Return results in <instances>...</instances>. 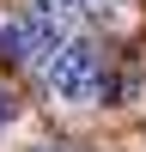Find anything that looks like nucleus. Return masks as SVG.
Wrapping results in <instances>:
<instances>
[{
	"instance_id": "obj_1",
	"label": "nucleus",
	"mask_w": 146,
	"mask_h": 152,
	"mask_svg": "<svg viewBox=\"0 0 146 152\" xmlns=\"http://www.w3.org/2000/svg\"><path fill=\"white\" fill-rule=\"evenodd\" d=\"M43 85H49V97L67 104V110L97 104V97H104V55H97L91 43H67L61 55L43 61Z\"/></svg>"
},
{
	"instance_id": "obj_2",
	"label": "nucleus",
	"mask_w": 146,
	"mask_h": 152,
	"mask_svg": "<svg viewBox=\"0 0 146 152\" xmlns=\"http://www.w3.org/2000/svg\"><path fill=\"white\" fill-rule=\"evenodd\" d=\"M67 24H73V12H61L55 0H24V18H18V31H24V49H31V61L61 55V49L73 43V37H67Z\"/></svg>"
},
{
	"instance_id": "obj_3",
	"label": "nucleus",
	"mask_w": 146,
	"mask_h": 152,
	"mask_svg": "<svg viewBox=\"0 0 146 152\" xmlns=\"http://www.w3.org/2000/svg\"><path fill=\"white\" fill-rule=\"evenodd\" d=\"M79 12L97 18V24H122L128 18V0H79Z\"/></svg>"
},
{
	"instance_id": "obj_4",
	"label": "nucleus",
	"mask_w": 146,
	"mask_h": 152,
	"mask_svg": "<svg viewBox=\"0 0 146 152\" xmlns=\"http://www.w3.org/2000/svg\"><path fill=\"white\" fill-rule=\"evenodd\" d=\"M0 61H6V67L31 61V49H24V31H18V24H6V31H0Z\"/></svg>"
},
{
	"instance_id": "obj_5",
	"label": "nucleus",
	"mask_w": 146,
	"mask_h": 152,
	"mask_svg": "<svg viewBox=\"0 0 146 152\" xmlns=\"http://www.w3.org/2000/svg\"><path fill=\"white\" fill-rule=\"evenodd\" d=\"M12 116H18V104H12V91H0V128H6Z\"/></svg>"
},
{
	"instance_id": "obj_6",
	"label": "nucleus",
	"mask_w": 146,
	"mask_h": 152,
	"mask_svg": "<svg viewBox=\"0 0 146 152\" xmlns=\"http://www.w3.org/2000/svg\"><path fill=\"white\" fill-rule=\"evenodd\" d=\"M36 152H73V146H36Z\"/></svg>"
}]
</instances>
